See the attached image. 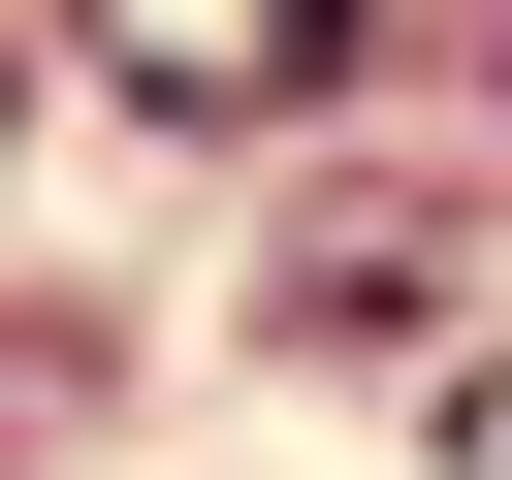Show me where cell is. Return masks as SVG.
Segmentation results:
<instances>
[{"instance_id": "cell-2", "label": "cell", "mask_w": 512, "mask_h": 480, "mask_svg": "<svg viewBox=\"0 0 512 480\" xmlns=\"http://www.w3.org/2000/svg\"><path fill=\"white\" fill-rule=\"evenodd\" d=\"M416 256H448V192H416V160H352V192H288L256 320H320V352H352V320H416Z\"/></svg>"}, {"instance_id": "cell-1", "label": "cell", "mask_w": 512, "mask_h": 480, "mask_svg": "<svg viewBox=\"0 0 512 480\" xmlns=\"http://www.w3.org/2000/svg\"><path fill=\"white\" fill-rule=\"evenodd\" d=\"M96 32V96H160V128H288L320 64H352V0H64Z\"/></svg>"}, {"instance_id": "cell-3", "label": "cell", "mask_w": 512, "mask_h": 480, "mask_svg": "<svg viewBox=\"0 0 512 480\" xmlns=\"http://www.w3.org/2000/svg\"><path fill=\"white\" fill-rule=\"evenodd\" d=\"M448 480H512V352H448Z\"/></svg>"}]
</instances>
